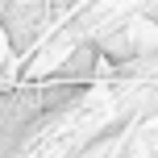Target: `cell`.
Wrapping results in <instances>:
<instances>
[{
  "label": "cell",
  "instance_id": "obj_1",
  "mask_svg": "<svg viewBox=\"0 0 158 158\" xmlns=\"http://www.w3.org/2000/svg\"><path fill=\"white\" fill-rule=\"evenodd\" d=\"M46 25V0H8L0 8V33H4L8 50H33Z\"/></svg>",
  "mask_w": 158,
  "mask_h": 158
},
{
  "label": "cell",
  "instance_id": "obj_3",
  "mask_svg": "<svg viewBox=\"0 0 158 158\" xmlns=\"http://www.w3.org/2000/svg\"><path fill=\"white\" fill-rule=\"evenodd\" d=\"M4 46H8V42H4V33H0V67H4Z\"/></svg>",
  "mask_w": 158,
  "mask_h": 158
},
{
  "label": "cell",
  "instance_id": "obj_2",
  "mask_svg": "<svg viewBox=\"0 0 158 158\" xmlns=\"http://www.w3.org/2000/svg\"><path fill=\"white\" fill-rule=\"evenodd\" d=\"M79 0H46V17H58V13H71Z\"/></svg>",
  "mask_w": 158,
  "mask_h": 158
}]
</instances>
